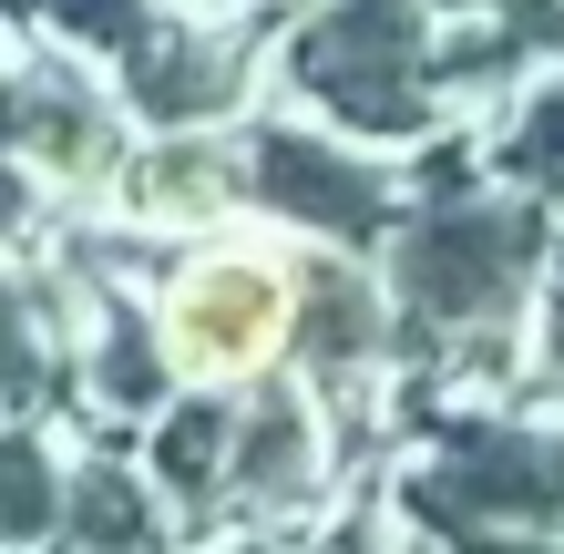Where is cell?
<instances>
[{
  "label": "cell",
  "instance_id": "cell-2",
  "mask_svg": "<svg viewBox=\"0 0 564 554\" xmlns=\"http://www.w3.org/2000/svg\"><path fill=\"white\" fill-rule=\"evenodd\" d=\"M380 482L421 544H564V421L534 401H401Z\"/></svg>",
  "mask_w": 564,
  "mask_h": 554
},
{
  "label": "cell",
  "instance_id": "cell-4",
  "mask_svg": "<svg viewBox=\"0 0 564 554\" xmlns=\"http://www.w3.org/2000/svg\"><path fill=\"white\" fill-rule=\"evenodd\" d=\"M154 308H164V349L195 390H257L297 370V318H308V237H195L164 257L154 278Z\"/></svg>",
  "mask_w": 564,
  "mask_h": 554
},
{
  "label": "cell",
  "instance_id": "cell-7",
  "mask_svg": "<svg viewBox=\"0 0 564 554\" xmlns=\"http://www.w3.org/2000/svg\"><path fill=\"white\" fill-rule=\"evenodd\" d=\"M359 493L339 411L308 390V370H278L237 411V463H226V534H297L328 524V503Z\"/></svg>",
  "mask_w": 564,
  "mask_h": 554
},
{
  "label": "cell",
  "instance_id": "cell-1",
  "mask_svg": "<svg viewBox=\"0 0 564 554\" xmlns=\"http://www.w3.org/2000/svg\"><path fill=\"white\" fill-rule=\"evenodd\" d=\"M564 216L513 175H492L482 123L421 144V195L390 237V298H401V401H523L534 390V308L554 278Z\"/></svg>",
  "mask_w": 564,
  "mask_h": 554
},
{
  "label": "cell",
  "instance_id": "cell-5",
  "mask_svg": "<svg viewBox=\"0 0 564 554\" xmlns=\"http://www.w3.org/2000/svg\"><path fill=\"white\" fill-rule=\"evenodd\" d=\"M247 175H257V226H288V237L349 247V257H390V237H401V216L421 195V154L370 144L349 123L268 93L247 113Z\"/></svg>",
  "mask_w": 564,
  "mask_h": 554
},
{
  "label": "cell",
  "instance_id": "cell-11",
  "mask_svg": "<svg viewBox=\"0 0 564 554\" xmlns=\"http://www.w3.org/2000/svg\"><path fill=\"white\" fill-rule=\"evenodd\" d=\"M175 503L154 493L144 452L134 442H83V472H73V524H62L52 554H154L175 544Z\"/></svg>",
  "mask_w": 564,
  "mask_h": 554
},
{
  "label": "cell",
  "instance_id": "cell-10",
  "mask_svg": "<svg viewBox=\"0 0 564 554\" xmlns=\"http://www.w3.org/2000/svg\"><path fill=\"white\" fill-rule=\"evenodd\" d=\"M83 442L93 432H73L62 411H11V432H0V554H52L62 544Z\"/></svg>",
  "mask_w": 564,
  "mask_h": 554
},
{
  "label": "cell",
  "instance_id": "cell-3",
  "mask_svg": "<svg viewBox=\"0 0 564 554\" xmlns=\"http://www.w3.org/2000/svg\"><path fill=\"white\" fill-rule=\"evenodd\" d=\"M452 11L442 0H297L288 42H278V93L370 144H442L462 134V93H452Z\"/></svg>",
  "mask_w": 564,
  "mask_h": 554
},
{
  "label": "cell",
  "instance_id": "cell-13",
  "mask_svg": "<svg viewBox=\"0 0 564 554\" xmlns=\"http://www.w3.org/2000/svg\"><path fill=\"white\" fill-rule=\"evenodd\" d=\"M442 11H462V21H503V31H523L544 62L564 52V0H442Z\"/></svg>",
  "mask_w": 564,
  "mask_h": 554
},
{
  "label": "cell",
  "instance_id": "cell-6",
  "mask_svg": "<svg viewBox=\"0 0 564 554\" xmlns=\"http://www.w3.org/2000/svg\"><path fill=\"white\" fill-rule=\"evenodd\" d=\"M134 134L144 123L104 62L11 11V175H31L62 206H104Z\"/></svg>",
  "mask_w": 564,
  "mask_h": 554
},
{
  "label": "cell",
  "instance_id": "cell-9",
  "mask_svg": "<svg viewBox=\"0 0 564 554\" xmlns=\"http://www.w3.org/2000/svg\"><path fill=\"white\" fill-rule=\"evenodd\" d=\"M237 411H247V390H175L154 421H144V472H154V493L175 503V524L185 534H226V463H237Z\"/></svg>",
  "mask_w": 564,
  "mask_h": 554
},
{
  "label": "cell",
  "instance_id": "cell-12",
  "mask_svg": "<svg viewBox=\"0 0 564 554\" xmlns=\"http://www.w3.org/2000/svg\"><path fill=\"white\" fill-rule=\"evenodd\" d=\"M482 154H492V175H513L523 195H544L564 216V52L503 93V113L482 123Z\"/></svg>",
  "mask_w": 564,
  "mask_h": 554
},
{
  "label": "cell",
  "instance_id": "cell-8",
  "mask_svg": "<svg viewBox=\"0 0 564 554\" xmlns=\"http://www.w3.org/2000/svg\"><path fill=\"white\" fill-rule=\"evenodd\" d=\"M104 216L144 226L164 247H195L216 237V226L257 216V175H247V123H144L134 154H123V175L104 195Z\"/></svg>",
  "mask_w": 564,
  "mask_h": 554
}]
</instances>
